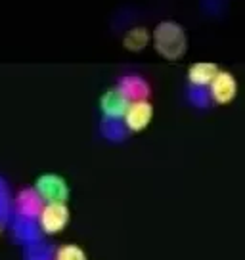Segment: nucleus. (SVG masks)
<instances>
[{
  "mask_svg": "<svg viewBox=\"0 0 245 260\" xmlns=\"http://www.w3.org/2000/svg\"><path fill=\"white\" fill-rule=\"evenodd\" d=\"M154 46L165 59H178L188 50V37L176 21H161L154 31Z\"/></svg>",
  "mask_w": 245,
  "mask_h": 260,
  "instance_id": "f257e3e1",
  "label": "nucleus"
},
{
  "mask_svg": "<svg viewBox=\"0 0 245 260\" xmlns=\"http://www.w3.org/2000/svg\"><path fill=\"white\" fill-rule=\"evenodd\" d=\"M42 207H44V199H42L37 189H23L19 191L16 197V209L19 212V216L25 218H39Z\"/></svg>",
  "mask_w": 245,
  "mask_h": 260,
  "instance_id": "0eeeda50",
  "label": "nucleus"
},
{
  "mask_svg": "<svg viewBox=\"0 0 245 260\" xmlns=\"http://www.w3.org/2000/svg\"><path fill=\"white\" fill-rule=\"evenodd\" d=\"M41 226L35 222V218H25L19 216V220L16 222V236L19 241L23 243H37L41 239Z\"/></svg>",
  "mask_w": 245,
  "mask_h": 260,
  "instance_id": "9d476101",
  "label": "nucleus"
},
{
  "mask_svg": "<svg viewBox=\"0 0 245 260\" xmlns=\"http://www.w3.org/2000/svg\"><path fill=\"white\" fill-rule=\"evenodd\" d=\"M237 94V82L236 77L228 71H219L217 77L209 84V96L215 104H230Z\"/></svg>",
  "mask_w": 245,
  "mask_h": 260,
  "instance_id": "39448f33",
  "label": "nucleus"
},
{
  "mask_svg": "<svg viewBox=\"0 0 245 260\" xmlns=\"http://www.w3.org/2000/svg\"><path fill=\"white\" fill-rule=\"evenodd\" d=\"M129 106H131V100L125 96V92L119 86L104 92L102 98H100V109H102L106 119H119V121H122Z\"/></svg>",
  "mask_w": 245,
  "mask_h": 260,
  "instance_id": "20e7f679",
  "label": "nucleus"
},
{
  "mask_svg": "<svg viewBox=\"0 0 245 260\" xmlns=\"http://www.w3.org/2000/svg\"><path fill=\"white\" fill-rule=\"evenodd\" d=\"M54 249L48 247V245H42V243H31L29 249H27V256L25 260H54Z\"/></svg>",
  "mask_w": 245,
  "mask_h": 260,
  "instance_id": "4468645a",
  "label": "nucleus"
},
{
  "mask_svg": "<svg viewBox=\"0 0 245 260\" xmlns=\"http://www.w3.org/2000/svg\"><path fill=\"white\" fill-rule=\"evenodd\" d=\"M219 73V65L211 63V61H197L188 67V81L194 86L205 88L212 82V79Z\"/></svg>",
  "mask_w": 245,
  "mask_h": 260,
  "instance_id": "6e6552de",
  "label": "nucleus"
},
{
  "mask_svg": "<svg viewBox=\"0 0 245 260\" xmlns=\"http://www.w3.org/2000/svg\"><path fill=\"white\" fill-rule=\"evenodd\" d=\"M151 117H154V106L147 100H136L131 102L122 121L131 132H140L151 122Z\"/></svg>",
  "mask_w": 245,
  "mask_h": 260,
  "instance_id": "423d86ee",
  "label": "nucleus"
},
{
  "mask_svg": "<svg viewBox=\"0 0 245 260\" xmlns=\"http://www.w3.org/2000/svg\"><path fill=\"white\" fill-rule=\"evenodd\" d=\"M119 88L125 92V96L129 98L131 102L136 100H147L149 96V84H147L142 77L138 75H127L119 81Z\"/></svg>",
  "mask_w": 245,
  "mask_h": 260,
  "instance_id": "1a4fd4ad",
  "label": "nucleus"
},
{
  "mask_svg": "<svg viewBox=\"0 0 245 260\" xmlns=\"http://www.w3.org/2000/svg\"><path fill=\"white\" fill-rule=\"evenodd\" d=\"M0 232H2V226H0Z\"/></svg>",
  "mask_w": 245,
  "mask_h": 260,
  "instance_id": "2eb2a0df",
  "label": "nucleus"
},
{
  "mask_svg": "<svg viewBox=\"0 0 245 260\" xmlns=\"http://www.w3.org/2000/svg\"><path fill=\"white\" fill-rule=\"evenodd\" d=\"M39 226L44 234L54 236L59 234L62 230H66L67 222H69V209L66 203L62 201H54V203H44L41 214H39Z\"/></svg>",
  "mask_w": 245,
  "mask_h": 260,
  "instance_id": "f03ea898",
  "label": "nucleus"
},
{
  "mask_svg": "<svg viewBox=\"0 0 245 260\" xmlns=\"http://www.w3.org/2000/svg\"><path fill=\"white\" fill-rule=\"evenodd\" d=\"M147 42H149V31H147L146 27H134V29H131V31L125 35V39H122L125 48L131 50V52L144 50L147 46Z\"/></svg>",
  "mask_w": 245,
  "mask_h": 260,
  "instance_id": "9b49d317",
  "label": "nucleus"
},
{
  "mask_svg": "<svg viewBox=\"0 0 245 260\" xmlns=\"http://www.w3.org/2000/svg\"><path fill=\"white\" fill-rule=\"evenodd\" d=\"M35 189L44 199V203H54V201L66 203L67 197H69L67 182L59 174H52V172L39 176L37 182H35Z\"/></svg>",
  "mask_w": 245,
  "mask_h": 260,
  "instance_id": "7ed1b4c3",
  "label": "nucleus"
},
{
  "mask_svg": "<svg viewBox=\"0 0 245 260\" xmlns=\"http://www.w3.org/2000/svg\"><path fill=\"white\" fill-rule=\"evenodd\" d=\"M102 130H104L106 138L115 140V142H119L127 136V124H122L119 119H106L102 124Z\"/></svg>",
  "mask_w": 245,
  "mask_h": 260,
  "instance_id": "f8f14e48",
  "label": "nucleus"
},
{
  "mask_svg": "<svg viewBox=\"0 0 245 260\" xmlns=\"http://www.w3.org/2000/svg\"><path fill=\"white\" fill-rule=\"evenodd\" d=\"M54 260H86V254L79 245L67 243L57 247L54 252Z\"/></svg>",
  "mask_w": 245,
  "mask_h": 260,
  "instance_id": "ddd939ff",
  "label": "nucleus"
}]
</instances>
